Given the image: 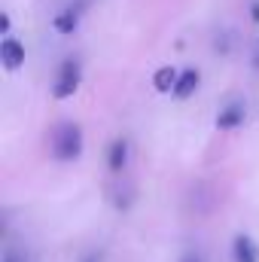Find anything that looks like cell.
<instances>
[{"mask_svg":"<svg viewBox=\"0 0 259 262\" xmlns=\"http://www.w3.org/2000/svg\"><path fill=\"white\" fill-rule=\"evenodd\" d=\"M82 15H85V12H79V9H73L70 3H64V6L55 9V15L49 18V28H52L58 37H73V34L79 31V25H82Z\"/></svg>","mask_w":259,"mask_h":262,"instance_id":"5b68a950","label":"cell"},{"mask_svg":"<svg viewBox=\"0 0 259 262\" xmlns=\"http://www.w3.org/2000/svg\"><path fill=\"white\" fill-rule=\"evenodd\" d=\"M134 186H131L128 180H116V186H113V192H110V204L116 207V210H128L131 204H134Z\"/></svg>","mask_w":259,"mask_h":262,"instance_id":"30bf717a","label":"cell"},{"mask_svg":"<svg viewBox=\"0 0 259 262\" xmlns=\"http://www.w3.org/2000/svg\"><path fill=\"white\" fill-rule=\"evenodd\" d=\"M232 262H259V244L250 232L232 235Z\"/></svg>","mask_w":259,"mask_h":262,"instance_id":"52a82bcc","label":"cell"},{"mask_svg":"<svg viewBox=\"0 0 259 262\" xmlns=\"http://www.w3.org/2000/svg\"><path fill=\"white\" fill-rule=\"evenodd\" d=\"M256 49H259V37H256Z\"/></svg>","mask_w":259,"mask_h":262,"instance_id":"e0dca14e","label":"cell"},{"mask_svg":"<svg viewBox=\"0 0 259 262\" xmlns=\"http://www.w3.org/2000/svg\"><path fill=\"white\" fill-rule=\"evenodd\" d=\"M131 162V137L128 134H116L107 143V171L110 174H122Z\"/></svg>","mask_w":259,"mask_h":262,"instance_id":"277c9868","label":"cell"},{"mask_svg":"<svg viewBox=\"0 0 259 262\" xmlns=\"http://www.w3.org/2000/svg\"><path fill=\"white\" fill-rule=\"evenodd\" d=\"M247 18L259 28V0H250V3H247Z\"/></svg>","mask_w":259,"mask_h":262,"instance_id":"2e32d148","label":"cell"},{"mask_svg":"<svg viewBox=\"0 0 259 262\" xmlns=\"http://www.w3.org/2000/svg\"><path fill=\"white\" fill-rule=\"evenodd\" d=\"M104 256H107L104 247H89L85 253H79V259L76 262H104Z\"/></svg>","mask_w":259,"mask_h":262,"instance_id":"7c38bea8","label":"cell"},{"mask_svg":"<svg viewBox=\"0 0 259 262\" xmlns=\"http://www.w3.org/2000/svg\"><path fill=\"white\" fill-rule=\"evenodd\" d=\"M0 34H3V40L12 37V15L6 9H0Z\"/></svg>","mask_w":259,"mask_h":262,"instance_id":"4fadbf2b","label":"cell"},{"mask_svg":"<svg viewBox=\"0 0 259 262\" xmlns=\"http://www.w3.org/2000/svg\"><path fill=\"white\" fill-rule=\"evenodd\" d=\"M180 70H183V67L159 64L156 70H153V76H149V82H153V92H159V95H174V89H177V79H180Z\"/></svg>","mask_w":259,"mask_h":262,"instance_id":"ba28073f","label":"cell"},{"mask_svg":"<svg viewBox=\"0 0 259 262\" xmlns=\"http://www.w3.org/2000/svg\"><path fill=\"white\" fill-rule=\"evenodd\" d=\"M0 262H28V256H25V253H18V250H12V247H6V250H3V256H0Z\"/></svg>","mask_w":259,"mask_h":262,"instance_id":"9a60e30c","label":"cell"},{"mask_svg":"<svg viewBox=\"0 0 259 262\" xmlns=\"http://www.w3.org/2000/svg\"><path fill=\"white\" fill-rule=\"evenodd\" d=\"M25 58H28V52H25V43H21L18 37H6V40H0V64H3L6 73L21 70V67H25Z\"/></svg>","mask_w":259,"mask_h":262,"instance_id":"8992f818","label":"cell"},{"mask_svg":"<svg viewBox=\"0 0 259 262\" xmlns=\"http://www.w3.org/2000/svg\"><path fill=\"white\" fill-rule=\"evenodd\" d=\"M232 43H235L232 31H226V28H223V31H217V34H213V40H210V49H213L220 58H229V55H232Z\"/></svg>","mask_w":259,"mask_h":262,"instance_id":"8fae6325","label":"cell"},{"mask_svg":"<svg viewBox=\"0 0 259 262\" xmlns=\"http://www.w3.org/2000/svg\"><path fill=\"white\" fill-rule=\"evenodd\" d=\"M79 85H82V58L67 55V58H61V64L55 67L49 95H52V101H70L79 92Z\"/></svg>","mask_w":259,"mask_h":262,"instance_id":"7a4b0ae2","label":"cell"},{"mask_svg":"<svg viewBox=\"0 0 259 262\" xmlns=\"http://www.w3.org/2000/svg\"><path fill=\"white\" fill-rule=\"evenodd\" d=\"M256 122H259V116H256Z\"/></svg>","mask_w":259,"mask_h":262,"instance_id":"ac0fdd59","label":"cell"},{"mask_svg":"<svg viewBox=\"0 0 259 262\" xmlns=\"http://www.w3.org/2000/svg\"><path fill=\"white\" fill-rule=\"evenodd\" d=\"M201 85V70L198 67H183L180 70V79H177V89H174V101H189Z\"/></svg>","mask_w":259,"mask_h":262,"instance_id":"9c48e42d","label":"cell"},{"mask_svg":"<svg viewBox=\"0 0 259 262\" xmlns=\"http://www.w3.org/2000/svg\"><path fill=\"white\" fill-rule=\"evenodd\" d=\"M177 262H207V259H204V253H201L198 247H192V250H183Z\"/></svg>","mask_w":259,"mask_h":262,"instance_id":"5bb4252c","label":"cell"},{"mask_svg":"<svg viewBox=\"0 0 259 262\" xmlns=\"http://www.w3.org/2000/svg\"><path fill=\"white\" fill-rule=\"evenodd\" d=\"M49 152H52V159L61 162V165L79 162L82 152H85V134H82V125L73 122V119L58 122L55 128L49 131Z\"/></svg>","mask_w":259,"mask_h":262,"instance_id":"6da1fadb","label":"cell"},{"mask_svg":"<svg viewBox=\"0 0 259 262\" xmlns=\"http://www.w3.org/2000/svg\"><path fill=\"white\" fill-rule=\"evenodd\" d=\"M244 122H247V101H244V98H232V101H226V104L217 110V116H213V128L226 131V134L244 128Z\"/></svg>","mask_w":259,"mask_h":262,"instance_id":"3957f363","label":"cell"}]
</instances>
